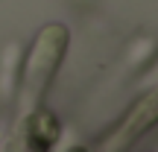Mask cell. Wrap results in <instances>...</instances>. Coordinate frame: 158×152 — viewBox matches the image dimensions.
<instances>
[{
    "label": "cell",
    "mask_w": 158,
    "mask_h": 152,
    "mask_svg": "<svg viewBox=\"0 0 158 152\" xmlns=\"http://www.w3.org/2000/svg\"><path fill=\"white\" fill-rule=\"evenodd\" d=\"M135 114H147V123H149V120H152V123H155V120H158V91H155L152 97H149L147 102H143L141 108H138ZM147 123H143V126H147Z\"/></svg>",
    "instance_id": "3"
},
{
    "label": "cell",
    "mask_w": 158,
    "mask_h": 152,
    "mask_svg": "<svg viewBox=\"0 0 158 152\" xmlns=\"http://www.w3.org/2000/svg\"><path fill=\"white\" fill-rule=\"evenodd\" d=\"M27 117V129H23V138H27V146L35 152H47L59 143L62 138V123L53 111L47 108H32V111L23 114Z\"/></svg>",
    "instance_id": "2"
},
{
    "label": "cell",
    "mask_w": 158,
    "mask_h": 152,
    "mask_svg": "<svg viewBox=\"0 0 158 152\" xmlns=\"http://www.w3.org/2000/svg\"><path fill=\"white\" fill-rule=\"evenodd\" d=\"M68 50V29L62 23H47L38 32L32 50L23 64V82H21V102L23 114L32 111V102H38V97L44 94V88L50 85V79L56 76L59 64Z\"/></svg>",
    "instance_id": "1"
}]
</instances>
